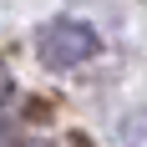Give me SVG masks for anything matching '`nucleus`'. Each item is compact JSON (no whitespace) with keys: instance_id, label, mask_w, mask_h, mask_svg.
Instances as JSON below:
<instances>
[{"instance_id":"f03ea898","label":"nucleus","mask_w":147,"mask_h":147,"mask_svg":"<svg viewBox=\"0 0 147 147\" xmlns=\"http://www.w3.org/2000/svg\"><path fill=\"white\" fill-rule=\"evenodd\" d=\"M15 147H46V142H15Z\"/></svg>"},{"instance_id":"f257e3e1","label":"nucleus","mask_w":147,"mask_h":147,"mask_svg":"<svg viewBox=\"0 0 147 147\" xmlns=\"http://www.w3.org/2000/svg\"><path fill=\"white\" fill-rule=\"evenodd\" d=\"M96 51H102V36L91 26H81V20H51V26H41V36H36V56H41L51 71H71V66L91 61Z\"/></svg>"}]
</instances>
